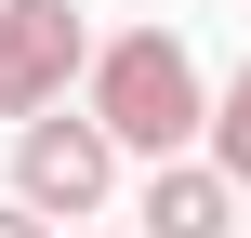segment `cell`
Returning a JSON list of instances; mask_svg holds the SVG:
<instances>
[{
  "label": "cell",
  "mask_w": 251,
  "mask_h": 238,
  "mask_svg": "<svg viewBox=\"0 0 251 238\" xmlns=\"http://www.w3.org/2000/svg\"><path fill=\"white\" fill-rule=\"evenodd\" d=\"M79 66H93V132H106L119 159H172V146H199L212 79H199V53H185L172 26H132V40H106V53H79Z\"/></svg>",
  "instance_id": "1"
},
{
  "label": "cell",
  "mask_w": 251,
  "mask_h": 238,
  "mask_svg": "<svg viewBox=\"0 0 251 238\" xmlns=\"http://www.w3.org/2000/svg\"><path fill=\"white\" fill-rule=\"evenodd\" d=\"M106 185H119V146L93 132V106H79V119H66V106H26V119H13V199H26L40 225L106 212Z\"/></svg>",
  "instance_id": "2"
},
{
  "label": "cell",
  "mask_w": 251,
  "mask_h": 238,
  "mask_svg": "<svg viewBox=\"0 0 251 238\" xmlns=\"http://www.w3.org/2000/svg\"><path fill=\"white\" fill-rule=\"evenodd\" d=\"M79 53H93L79 0H0V119H26V106H66Z\"/></svg>",
  "instance_id": "3"
},
{
  "label": "cell",
  "mask_w": 251,
  "mask_h": 238,
  "mask_svg": "<svg viewBox=\"0 0 251 238\" xmlns=\"http://www.w3.org/2000/svg\"><path fill=\"white\" fill-rule=\"evenodd\" d=\"M132 225H146V238H238V185L172 146V159L146 172V212H132Z\"/></svg>",
  "instance_id": "4"
},
{
  "label": "cell",
  "mask_w": 251,
  "mask_h": 238,
  "mask_svg": "<svg viewBox=\"0 0 251 238\" xmlns=\"http://www.w3.org/2000/svg\"><path fill=\"white\" fill-rule=\"evenodd\" d=\"M199 159H212L225 185H251V53H238V79L199 106Z\"/></svg>",
  "instance_id": "5"
},
{
  "label": "cell",
  "mask_w": 251,
  "mask_h": 238,
  "mask_svg": "<svg viewBox=\"0 0 251 238\" xmlns=\"http://www.w3.org/2000/svg\"><path fill=\"white\" fill-rule=\"evenodd\" d=\"M0 238H53V225H40V212H26V199H0Z\"/></svg>",
  "instance_id": "6"
}]
</instances>
